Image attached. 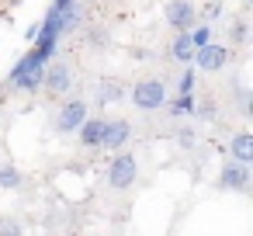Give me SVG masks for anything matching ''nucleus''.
Wrapping results in <instances>:
<instances>
[{"label":"nucleus","mask_w":253,"mask_h":236,"mask_svg":"<svg viewBox=\"0 0 253 236\" xmlns=\"http://www.w3.org/2000/svg\"><path fill=\"white\" fill-rule=\"evenodd\" d=\"M132 104H135L139 111H156V108H167V87H163V80H156V77L139 80V84L132 87Z\"/></svg>","instance_id":"1"},{"label":"nucleus","mask_w":253,"mask_h":236,"mask_svg":"<svg viewBox=\"0 0 253 236\" xmlns=\"http://www.w3.org/2000/svg\"><path fill=\"white\" fill-rule=\"evenodd\" d=\"M229 59H232V49H225V46H218V42H208V46L194 49L191 66H194V70H205V73H218V70L229 66Z\"/></svg>","instance_id":"2"},{"label":"nucleus","mask_w":253,"mask_h":236,"mask_svg":"<svg viewBox=\"0 0 253 236\" xmlns=\"http://www.w3.org/2000/svg\"><path fill=\"white\" fill-rule=\"evenodd\" d=\"M135 174H139V163H135L132 153H115V156H111V163H108V181H111V188H118V191L132 188V184H135Z\"/></svg>","instance_id":"3"},{"label":"nucleus","mask_w":253,"mask_h":236,"mask_svg":"<svg viewBox=\"0 0 253 236\" xmlns=\"http://www.w3.org/2000/svg\"><path fill=\"white\" fill-rule=\"evenodd\" d=\"M167 25H170L177 35L191 32V28L198 25V7L191 4V0H170V4H167Z\"/></svg>","instance_id":"4"},{"label":"nucleus","mask_w":253,"mask_h":236,"mask_svg":"<svg viewBox=\"0 0 253 236\" xmlns=\"http://www.w3.org/2000/svg\"><path fill=\"white\" fill-rule=\"evenodd\" d=\"M250 181H253V174H250L246 163L229 160V163H222V170H218V188H222V191H246Z\"/></svg>","instance_id":"5"},{"label":"nucleus","mask_w":253,"mask_h":236,"mask_svg":"<svg viewBox=\"0 0 253 236\" xmlns=\"http://www.w3.org/2000/svg\"><path fill=\"white\" fill-rule=\"evenodd\" d=\"M87 118H90L87 115V101H66L59 108V115H56V129L59 132H77Z\"/></svg>","instance_id":"6"},{"label":"nucleus","mask_w":253,"mask_h":236,"mask_svg":"<svg viewBox=\"0 0 253 236\" xmlns=\"http://www.w3.org/2000/svg\"><path fill=\"white\" fill-rule=\"evenodd\" d=\"M70 87H73V80H70V66H66V63L45 66V73H42V91H49V94H66Z\"/></svg>","instance_id":"7"},{"label":"nucleus","mask_w":253,"mask_h":236,"mask_svg":"<svg viewBox=\"0 0 253 236\" xmlns=\"http://www.w3.org/2000/svg\"><path fill=\"white\" fill-rule=\"evenodd\" d=\"M132 139V125L125 122V118H115V122H108L104 125V139H101V149H122L125 142Z\"/></svg>","instance_id":"8"},{"label":"nucleus","mask_w":253,"mask_h":236,"mask_svg":"<svg viewBox=\"0 0 253 236\" xmlns=\"http://www.w3.org/2000/svg\"><path fill=\"white\" fill-rule=\"evenodd\" d=\"M104 125H108V118H87L80 129H77V136H80V142L87 146V149H101V139H104Z\"/></svg>","instance_id":"9"},{"label":"nucleus","mask_w":253,"mask_h":236,"mask_svg":"<svg viewBox=\"0 0 253 236\" xmlns=\"http://www.w3.org/2000/svg\"><path fill=\"white\" fill-rule=\"evenodd\" d=\"M229 153H232V160L236 163H253V136L250 132H236L232 139H229Z\"/></svg>","instance_id":"10"},{"label":"nucleus","mask_w":253,"mask_h":236,"mask_svg":"<svg viewBox=\"0 0 253 236\" xmlns=\"http://www.w3.org/2000/svg\"><path fill=\"white\" fill-rule=\"evenodd\" d=\"M170 59H177V63H187V66H191V59H194V46H191V35H187V32L173 39V46H170Z\"/></svg>","instance_id":"11"},{"label":"nucleus","mask_w":253,"mask_h":236,"mask_svg":"<svg viewBox=\"0 0 253 236\" xmlns=\"http://www.w3.org/2000/svg\"><path fill=\"white\" fill-rule=\"evenodd\" d=\"M42 73H45V66H42V70H28V73H25V77H18L11 87H14V91H21V94H39V91H42Z\"/></svg>","instance_id":"12"},{"label":"nucleus","mask_w":253,"mask_h":236,"mask_svg":"<svg viewBox=\"0 0 253 236\" xmlns=\"http://www.w3.org/2000/svg\"><path fill=\"white\" fill-rule=\"evenodd\" d=\"M21 170L14 167V163H0V188H4V191H18L21 188Z\"/></svg>","instance_id":"13"},{"label":"nucleus","mask_w":253,"mask_h":236,"mask_svg":"<svg viewBox=\"0 0 253 236\" xmlns=\"http://www.w3.org/2000/svg\"><path fill=\"white\" fill-rule=\"evenodd\" d=\"M194 101H198L194 94H177V97H170V108H167V111H170V118L191 115V111H194Z\"/></svg>","instance_id":"14"},{"label":"nucleus","mask_w":253,"mask_h":236,"mask_svg":"<svg viewBox=\"0 0 253 236\" xmlns=\"http://www.w3.org/2000/svg\"><path fill=\"white\" fill-rule=\"evenodd\" d=\"M118 97H122V84H118V80H101L97 101H101V104H115Z\"/></svg>","instance_id":"15"},{"label":"nucleus","mask_w":253,"mask_h":236,"mask_svg":"<svg viewBox=\"0 0 253 236\" xmlns=\"http://www.w3.org/2000/svg\"><path fill=\"white\" fill-rule=\"evenodd\" d=\"M194 118H201V122H215L218 118V104L215 101H194V111H191Z\"/></svg>","instance_id":"16"},{"label":"nucleus","mask_w":253,"mask_h":236,"mask_svg":"<svg viewBox=\"0 0 253 236\" xmlns=\"http://www.w3.org/2000/svg\"><path fill=\"white\" fill-rule=\"evenodd\" d=\"M194 87H198V70L187 66V70L180 73V80H177V94H194Z\"/></svg>","instance_id":"17"},{"label":"nucleus","mask_w":253,"mask_h":236,"mask_svg":"<svg viewBox=\"0 0 253 236\" xmlns=\"http://www.w3.org/2000/svg\"><path fill=\"white\" fill-rule=\"evenodd\" d=\"M187 35H191V46H194V49H201V46L211 42V28H208V25H194Z\"/></svg>","instance_id":"18"},{"label":"nucleus","mask_w":253,"mask_h":236,"mask_svg":"<svg viewBox=\"0 0 253 236\" xmlns=\"http://www.w3.org/2000/svg\"><path fill=\"white\" fill-rule=\"evenodd\" d=\"M194 136H198L194 129H177V146H184V149H194V142H198Z\"/></svg>","instance_id":"19"},{"label":"nucleus","mask_w":253,"mask_h":236,"mask_svg":"<svg viewBox=\"0 0 253 236\" xmlns=\"http://www.w3.org/2000/svg\"><path fill=\"white\" fill-rule=\"evenodd\" d=\"M0 236H21L18 219H0Z\"/></svg>","instance_id":"20"},{"label":"nucleus","mask_w":253,"mask_h":236,"mask_svg":"<svg viewBox=\"0 0 253 236\" xmlns=\"http://www.w3.org/2000/svg\"><path fill=\"white\" fill-rule=\"evenodd\" d=\"M246 35H250V25L246 21H236L232 25V42H246Z\"/></svg>","instance_id":"21"},{"label":"nucleus","mask_w":253,"mask_h":236,"mask_svg":"<svg viewBox=\"0 0 253 236\" xmlns=\"http://www.w3.org/2000/svg\"><path fill=\"white\" fill-rule=\"evenodd\" d=\"M73 4H77V0H52V11H56V14H63V11H70Z\"/></svg>","instance_id":"22"},{"label":"nucleus","mask_w":253,"mask_h":236,"mask_svg":"<svg viewBox=\"0 0 253 236\" xmlns=\"http://www.w3.org/2000/svg\"><path fill=\"white\" fill-rule=\"evenodd\" d=\"M215 4H218V0H215Z\"/></svg>","instance_id":"23"}]
</instances>
